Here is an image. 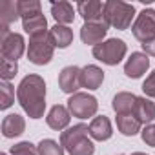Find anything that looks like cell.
<instances>
[{
  "label": "cell",
  "mask_w": 155,
  "mask_h": 155,
  "mask_svg": "<svg viewBox=\"0 0 155 155\" xmlns=\"http://www.w3.org/2000/svg\"><path fill=\"white\" fill-rule=\"evenodd\" d=\"M17 99L31 119H40L46 110V82L38 75H28L17 88Z\"/></svg>",
  "instance_id": "obj_1"
},
{
  "label": "cell",
  "mask_w": 155,
  "mask_h": 155,
  "mask_svg": "<svg viewBox=\"0 0 155 155\" xmlns=\"http://www.w3.org/2000/svg\"><path fill=\"white\" fill-rule=\"evenodd\" d=\"M60 144L69 155H93L95 146L90 139V126L75 124L60 133Z\"/></svg>",
  "instance_id": "obj_2"
},
{
  "label": "cell",
  "mask_w": 155,
  "mask_h": 155,
  "mask_svg": "<svg viewBox=\"0 0 155 155\" xmlns=\"http://www.w3.org/2000/svg\"><path fill=\"white\" fill-rule=\"evenodd\" d=\"M135 17V8L131 4L120 2V0H110L104 2V20L108 26L115 29H128Z\"/></svg>",
  "instance_id": "obj_3"
},
{
  "label": "cell",
  "mask_w": 155,
  "mask_h": 155,
  "mask_svg": "<svg viewBox=\"0 0 155 155\" xmlns=\"http://www.w3.org/2000/svg\"><path fill=\"white\" fill-rule=\"evenodd\" d=\"M128 48L124 44V40L120 38H108L101 44H97L93 48V57L97 60H101L102 64H108V66H117L124 55H126Z\"/></svg>",
  "instance_id": "obj_4"
},
{
  "label": "cell",
  "mask_w": 155,
  "mask_h": 155,
  "mask_svg": "<svg viewBox=\"0 0 155 155\" xmlns=\"http://www.w3.org/2000/svg\"><path fill=\"white\" fill-rule=\"evenodd\" d=\"M53 51H55V46H53V42L49 38V33L29 38V48H28L29 62H33L37 66L49 64L51 58H53Z\"/></svg>",
  "instance_id": "obj_5"
},
{
  "label": "cell",
  "mask_w": 155,
  "mask_h": 155,
  "mask_svg": "<svg viewBox=\"0 0 155 155\" xmlns=\"http://www.w3.org/2000/svg\"><path fill=\"white\" fill-rule=\"evenodd\" d=\"M133 37L142 44H151L155 40V9H142L131 26Z\"/></svg>",
  "instance_id": "obj_6"
},
{
  "label": "cell",
  "mask_w": 155,
  "mask_h": 155,
  "mask_svg": "<svg viewBox=\"0 0 155 155\" xmlns=\"http://www.w3.org/2000/svg\"><path fill=\"white\" fill-rule=\"evenodd\" d=\"M68 110H69V113H71L73 117H77V119H88V117H93V115L97 113L99 102H97V99H95L93 95L79 91V93H75V95L69 97V101H68Z\"/></svg>",
  "instance_id": "obj_7"
},
{
  "label": "cell",
  "mask_w": 155,
  "mask_h": 155,
  "mask_svg": "<svg viewBox=\"0 0 155 155\" xmlns=\"http://www.w3.org/2000/svg\"><path fill=\"white\" fill-rule=\"evenodd\" d=\"M0 55H2V58H6V60L17 62L24 55V38H22V35L9 31V28H2Z\"/></svg>",
  "instance_id": "obj_8"
},
{
  "label": "cell",
  "mask_w": 155,
  "mask_h": 155,
  "mask_svg": "<svg viewBox=\"0 0 155 155\" xmlns=\"http://www.w3.org/2000/svg\"><path fill=\"white\" fill-rule=\"evenodd\" d=\"M81 68L77 66H66L60 73H58V86L64 93L68 95H75L79 93V88H82V81H81Z\"/></svg>",
  "instance_id": "obj_9"
},
{
  "label": "cell",
  "mask_w": 155,
  "mask_h": 155,
  "mask_svg": "<svg viewBox=\"0 0 155 155\" xmlns=\"http://www.w3.org/2000/svg\"><path fill=\"white\" fill-rule=\"evenodd\" d=\"M108 24L106 22H86L82 28H81V38L84 44H90V46H97L102 42V38L106 37L108 33Z\"/></svg>",
  "instance_id": "obj_10"
},
{
  "label": "cell",
  "mask_w": 155,
  "mask_h": 155,
  "mask_svg": "<svg viewBox=\"0 0 155 155\" xmlns=\"http://www.w3.org/2000/svg\"><path fill=\"white\" fill-rule=\"evenodd\" d=\"M150 68V58L146 53H131V57L124 64V75L130 79H139Z\"/></svg>",
  "instance_id": "obj_11"
},
{
  "label": "cell",
  "mask_w": 155,
  "mask_h": 155,
  "mask_svg": "<svg viewBox=\"0 0 155 155\" xmlns=\"http://www.w3.org/2000/svg\"><path fill=\"white\" fill-rule=\"evenodd\" d=\"M77 11L82 15L86 22H106L104 20V4L97 0H88V2H79Z\"/></svg>",
  "instance_id": "obj_12"
},
{
  "label": "cell",
  "mask_w": 155,
  "mask_h": 155,
  "mask_svg": "<svg viewBox=\"0 0 155 155\" xmlns=\"http://www.w3.org/2000/svg\"><path fill=\"white\" fill-rule=\"evenodd\" d=\"M69 120H71V113H69V110H68L66 106H62V104H55V106L49 110L48 117H46L48 126H49L51 130H57V131L64 130V128L69 124Z\"/></svg>",
  "instance_id": "obj_13"
},
{
  "label": "cell",
  "mask_w": 155,
  "mask_h": 155,
  "mask_svg": "<svg viewBox=\"0 0 155 155\" xmlns=\"http://www.w3.org/2000/svg\"><path fill=\"white\" fill-rule=\"evenodd\" d=\"M131 113L140 124H151L155 120V104L146 97H137Z\"/></svg>",
  "instance_id": "obj_14"
},
{
  "label": "cell",
  "mask_w": 155,
  "mask_h": 155,
  "mask_svg": "<svg viewBox=\"0 0 155 155\" xmlns=\"http://www.w3.org/2000/svg\"><path fill=\"white\" fill-rule=\"evenodd\" d=\"M81 81H82V88L97 90V88H101V84L104 81V71L95 64H88L81 71Z\"/></svg>",
  "instance_id": "obj_15"
},
{
  "label": "cell",
  "mask_w": 155,
  "mask_h": 155,
  "mask_svg": "<svg viewBox=\"0 0 155 155\" xmlns=\"http://www.w3.org/2000/svg\"><path fill=\"white\" fill-rule=\"evenodd\" d=\"M22 26H24V31L29 37H38V35L49 33L48 31V22H46V17L42 15V11L35 13V15H29V17H22Z\"/></svg>",
  "instance_id": "obj_16"
},
{
  "label": "cell",
  "mask_w": 155,
  "mask_h": 155,
  "mask_svg": "<svg viewBox=\"0 0 155 155\" xmlns=\"http://www.w3.org/2000/svg\"><path fill=\"white\" fill-rule=\"evenodd\" d=\"M24 130H26V120L18 113H11V115L4 117V120H2V135L6 139L18 137V135L24 133Z\"/></svg>",
  "instance_id": "obj_17"
},
{
  "label": "cell",
  "mask_w": 155,
  "mask_h": 155,
  "mask_svg": "<svg viewBox=\"0 0 155 155\" xmlns=\"http://www.w3.org/2000/svg\"><path fill=\"white\" fill-rule=\"evenodd\" d=\"M111 135H113V128L106 115L95 117L90 122V137H93L95 140H108Z\"/></svg>",
  "instance_id": "obj_18"
},
{
  "label": "cell",
  "mask_w": 155,
  "mask_h": 155,
  "mask_svg": "<svg viewBox=\"0 0 155 155\" xmlns=\"http://www.w3.org/2000/svg\"><path fill=\"white\" fill-rule=\"evenodd\" d=\"M49 38L53 42L55 48H60V49H66L71 42H73V31L68 28V26H53L49 29Z\"/></svg>",
  "instance_id": "obj_19"
},
{
  "label": "cell",
  "mask_w": 155,
  "mask_h": 155,
  "mask_svg": "<svg viewBox=\"0 0 155 155\" xmlns=\"http://www.w3.org/2000/svg\"><path fill=\"white\" fill-rule=\"evenodd\" d=\"M135 101H137V97H135L133 93H130V91H120V93H117V95L113 97L111 106H113V110H115L117 115H126V113H131V111H133Z\"/></svg>",
  "instance_id": "obj_20"
},
{
  "label": "cell",
  "mask_w": 155,
  "mask_h": 155,
  "mask_svg": "<svg viewBox=\"0 0 155 155\" xmlns=\"http://www.w3.org/2000/svg\"><path fill=\"white\" fill-rule=\"evenodd\" d=\"M18 18H20L18 2L2 0V2H0V22H2V28H9V24H13Z\"/></svg>",
  "instance_id": "obj_21"
},
{
  "label": "cell",
  "mask_w": 155,
  "mask_h": 155,
  "mask_svg": "<svg viewBox=\"0 0 155 155\" xmlns=\"http://www.w3.org/2000/svg\"><path fill=\"white\" fill-rule=\"evenodd\" d=\"M51 15L57 20V24L64 26V24H71L75 20V11L73 6L69 2H58V4H51Z\"/></svg>",
  "instance_id": "obj_22"
},
{
  "label": "cell",
  "mask_w": 155,
  "mask_h": 155,
  "mask_svg": "<svg viewBox=\"0 0 155 155\" xmlns=\"http://www.w3.org/2000/svg\"><path fill=\"white\" fill-rule=\"evenodd\" d=\"M140 122L135 119L133 113H126V115H117V128L122 135L126 137H133L140 131Z\"/></svg>",
  "instance_id": "obj_23"
},
{
  "label": "cell",
  "mask_w": 155,
  "mask_h": 155,
  "mask_svg": "<svg viewBox=\"0 0 155 155\" xmlns=\"http://www.w3.org/2000/svg\"><path fill=\"white\" fill-rule=\"evenodd\" d=\"M37 148H38V155H64L62 144H58L53 139H42Z\"/></svg>",
  "instance_id": "obj_24"
},
{
  "label": "cell",
  "mask_w": 155,
  "mask_h": 155,
  "mask_svg": "<svg viewBox=\"0 0 155 155\" xmlns=\"http://www.w3.org/2000/svg\"><path fill=\"white\" fill-rule=\"evenodd\" d=\"M13 102H15V88L8 81H4L0 86V108L8 110Z\"/></svg>",
  "instance_id": "obj_25"
},
{
  "label": "cell",
  "mask_w": 155,
  "mask_h": 155,
  "mask_svg": "<svg viewBox=\"0 0 155 155\" xmlns=\"http://www.w3.org/2000/svg\"><path fill=\"white\" fill-rule=\"evenodd\" d=\"M17 71H18V64H17V62H13V60H6V58L0 60V77H2L4 81L9 82L13 77L17 75Z\"/></svg>",
  "instance_id": "obj_26"
},
{
  "label": "cell",
  "mask_w": 155,
  "mask_h": 155,
  "mask_svg": "<svg viewBox=\"0 0 155 155\" xmlns=\"http://www.w3.org/2000/svg\"><path fill=\"white\" fill-rule=\"evenodd\" d=\"M9 155H38V148H35L31 142L24 140V142H18V144L11 146Z\"/></svg>",
  "instance_id": "obj_27"
},
{
  "label": "cell",
  "mask_w": 155,
  "mask_h": 155,
  "mask_svg": "<svg viewBox=\"0 0 155 155\" xmlns=\"http://www.w3.org/2000/svg\"><path fill=\"white\" fill-rule=\"evenodd\" d=\"M18 11H20V18L40 13V2H35V0H20L18 2Z\"/></svg>",
  "instance_id": "obj_28"
},
{
  "label": "cell",
  "mask_w": 155,
  "mask_h": 155,
  "mask_svg": "<svg viewBox=\"0 0 155 155\" xmlns=\"http://www.w3.org/2000/svg\"><path fill=\"white\" fill-rule=\"evenodd\" d=\"M140 137H142V140H144L148 146H155V124H148V126L140 131Z\"/></svg>",
  "instance_id": "obj_29"
},
{
  "label": "cell",
  "mask_w": 155,
  "mask_h": 155,
  "mask_svg": "<svg viewBox=\"0 0 155 155\" xmlns=\"http://www.w3.org/2000/svg\"><path fill=\"white\" fill-rule=\"evenodd\" d=\"M142 91H144L148 97L155 99V69H153V73H150V77L144 81V84H142Z\"/></svg>",
  "instance_id": "obj_30"
},
{
  "label": "cell",
  "mask_w": 155,
  "mask_h": 155,
  "mask_svg": "<svg viewBox=\"0 0 155 155\" xmlns=\"http://www.w3.org/2000/svg\"><path fill=\"white\" fill-rule=\"evenodd\" d=\"M142 49H144V53H146V55L155 57V40H153L151 44H142Z\"/></svg>",
  "instance_id": "obj_31"
},
{
  "label": "cell",
  "mask_w": 155,
  "mask_h": 155,
  "mask_svg": "<svg viewBox=\"0 0 155 155\" xmlns=\"http://www.w3.org/2000/svg\"><path fill=\"white\" fill-rule=\"evenodd\" d=\"M131 155H146V153H140V151H135V153H131Z\"/></svg>",
  "instance_id": "obj_32"
},
{
  "label": "cell",
  "mask_w": 155,
  "mask_h": 155,
  "mask_svg": "<svg viewBox=\"0 0 155 155\" xmlns=\"http://www.w3.org/2000/svg\"><path fill=\"white\" fill-rule=\"evenodd\" d=\"M2 155H8V153H2Z\"/></svg>",
  "instance_id": "obj_33"
}]
</instances>
